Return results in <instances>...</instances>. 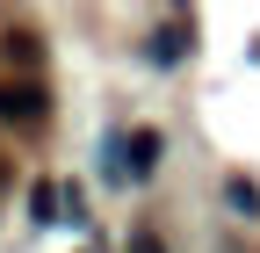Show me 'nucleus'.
I'll return each mask as SVG.
<instances>
[{
    "label": "nucleus",
    "instance_id": "f257e3e1",
    "mask_svg": "<svg viewBox=\"0 0 260 253\" xmlns=\"http://www.w3.org/2000/svg\"><path fill=\"white\" fill-rule=\"evenodd\" d=\"M51 94L44 80H0V123H44Z\"/></svg>",
    "mask_w": 260,
    "mask_h": 253
},
{
    "label": "nucleus",
    "instance_id": "39448f33",
    "mask_svg": "<svg viewBox=\"0 0 260 253\" xmlns=\"http://www.w3.org/2000/svg\"><path fill=\"white\" fill-rule=\"evenodd\" d=\"M8 58H15V66H37V58H44V44L29 37V29H15V37H8Z\"/></svg>",
    "mask_w": 260,
    "mask_h": 253
},
{
    "label": "nucleus",
    "instance_id": "7ed1b4c3",
    "mask_svg": "<svg viewBox=\"0 0 260 253\" xmlns=\"http://www.w3.org/2000/svg\"><path fill=\"white\" fill-rule=\"evenodd\" d=\"M29 217H37V225H65V217H80V196L58 188V181H44V188H29Z\"/></svg>",
    "mask_w": 260,
    "mask_h": 253
},
{
    "label": "nucleus",
    "instance_id": "6e6552de",
    "mask_svg": "<svg viewBox=\"0 0 260 253\" xmlns=\"http://www.w3.org/2000/svg\"><path fill=\"white\" fill-rule=\"evenodd\" d=\"M0 181H8V160H0Z\"/></svg>",
    "mask_w": 260,
    "mask_h": 253
},
{
    "label": "nucleus",
    "instance_id": "f03ea898",
    "mask_svg": "<svg viewBox=\"0 0 260 253\" xmlns=\"http://www.w3.org/2000/svg\"><path fill=\"white\" fill-rule=\"evenodd\" d=\"M159 152H167V138H159V131H123V152H116V167H123L130 181H145V174L159 167Z\"/></svg>",
    "mask_w": 260,
    "mask_h": 253
},
{
    "label": "nucleus",
    "instance_id": "20e7f679",
    "mask_svg": "<svg viewBox=\"0 0 260 253\" xmlns=\"http://www.w3.org/2000/svg\"><path fill=\"white\" fill-rule=\"evenodd\" d=\"M224 203H232L239 217H260V188H253L246 174H232V181H224Z\"/></svg>",
    "mask_w": 260,
    "mask_h": 253
},
{
    "label": "nucleus",
    "instance_id": "0eeeda50",
    "mask_svg": "<svg viewBox=\"0 0 260 253\" xmlns=\"http://www.w3.org/2000/svg\"><path fill=\"white\" fill-rule=\"evenodd\" d=\"M130 253H167V239H159V232H138V239H130Z\"/></svg>",
    "mask_w": 260,
    "mask_h": 253
},
{
    "label": "nucleus",
    "instance_id": "423d86ee",
    "mask_svg": "<svg viewBox=\"0 0 260 253\" xmlns=\"http://www.w3.org/2000/svg\"><path fill=\"white\" fill-rule=\"evenodd\" d=\"M188 51V29L174 22V29H159V37H152V58H181Z\"/></svg>",
    "mask_w": 260,
    "mask_h": 253
}]
</instances>
